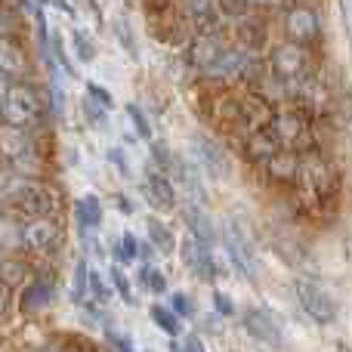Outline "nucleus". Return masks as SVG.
<instances>
[{"instance_id":"nucleus-26","label":"nucleus","mask_w":352,"mask_h":352,"mask_svg":"<svg viewBox=\"0 0 352 352\" xmlns=\"http://www.w3.org/2000/svg\"><path fill=\"white\" fill-rule=\"evenodd\" d=\"M111 285H115V294H118V297H121L127 306L136 303L133 291H130V281H127V275H124V269H115V266H111Z\"/></svg>"},{"instance_id":"nucleus-14","label":"nucleus","mask_w":352,"mask_h":352,"mask_svg":"<svg viewBox=\"0 0 352 352\" xmlns=\"http://www.w3.org/2000/svg\"><path fill=\"white\" fill-rule=\"evenodd\" d=\"M22 238L31 250H50L56 241V226L50 223V219H34V223L25 226Z\"/></svg>"},{"instance_id":"nucleus-27","label":"nucleus","mask_w":352,"mask_h":352,"mask_svg":"<svg viewBox=\"0 0 352 352\" xmlns=\"http://www.w3.org/2000/svg\"><path fill=\"white\" fill-rule=\"evenodd\" d=\"M87 291H90V266H87V263H78V269H74V291H72V297L74 300H84Z\"/></svg>"},{"instance_id":"nucleus-24","label":"nucleus","mask_w":352,"mask_h":352,"mask_svg":"<svg viewBox=\"0 0 352 352\" xmlns=\"http://www.w3.org/2000/svg\"><path fill=\"white\" fill-rule=\"evenodd\" d=\"M47 300H50V285L47 281H34V285L25 291V297H22V309L31 312V309H37V306H43Z\"/></svg>"},{"instance_id":"nucleus-12","label":"nucleus","mask_w":352,"mask_h":352,"mask_svg":"<svg viewBox=\"0 0 352 352\" xmlns=\"http://www.w3.org/2000/svg\"><path fill=\"white\" fill-rule=\"evenodd\" d=\"M28 68V56L19 47L12 37H0V74L12 78V74H22Z\"/></svg>"},{"instance_id":"nucleus-35","label":"nucleus","mask_w":352,"mask_h":352,"mask_svg":"<svg viewBox=\"0 0 352 352\" xmlns=\"http://www.w3.org/2000/svg\"><path fill=\"white\" fill-rule=\"evenodd\" d=\"M182 352H207V349H204V343H201V337L188 334L186 340H182Z\"/></svg>"},{"instance_id":"nucleus-39","label":"nucleus","mask_w":352,"mask_h":352,"mask_svg":"<svg viewBox=\"0 0 352 352\" xmlns=\"http://www.w3.org/2000/svg\"><path fill=\"white\" fill-rule=\"evenodd\" d=\"M0 306H3V303H0Z\"/></svg>"},{"instance_id":"nucleus-2","label":"nucleus","mask_w":352,"mask_h":352,"mask_svg":"<svg viewBox=\"0 0 352 352\" xmlns=\"http://www.w3.org/2000/svg\"><path fill=\"white\" fill-rule=\"evenodd\" d=\"M285 34L300 47H316L324 37V22L312 3H294L285 10Z\"/></svg>"},{"instance_id":"nucleus-17","label":"nucleus","mask_w":352,"mask_h":352,"mask_svg":"<svg viewBox=\"0 0 352 352\" xmlns=\"http://www.w3.org/2000/svg\"><path fill=\"white\" fill-rule=\"evenodd\" d=\"M186 223H188V235L198 238L204 248H213V244H217V232H213V223L207 219V213H201L192 207V210L186 213Z\"/></svg>"},{"instance_id":"nucleus-22","label":"nucleus","mask_w":352,"mask_h":352,"mask_svg":"<svg viewBox=\"0 0 352 352\" xmlns=\"http://www.w3.org/2000/svg\"><path fill=\"white\" fill-rule=\"evenodd\" d=\"M195 148L201 152V164L207 167V170H217V173H226V158H223V152H219L213 142H207V140H198L195 142Z\"/></svg>"},{"instance_id":"nucleus-38","label":"nucleus","mask_w":352,"mask_h":352,"mask_svg":"<svg viewBox=\"0 0 352 352\" xmlns=\"http://www.w3.org/2000/svg\"><path fill=\"white\" fill-rule=\"evenodd\" d=\"M43 3H50V0H37V6H43Z\"/></svg>"},{"instance_id":"nucleus-8","label":"nucleus","mask_w":352,"mask_h":352,"mask_svg":"<svg viewBox=\"0 0 352 352\" xmlns=\"http://www.w3.org/2000/svg\"><path fill=\"white\" fill-rule=\"evenodd\" d=\"M148 31H152L155 41H164V43H188V19L176 10L167 12H152L148 16Z\"/></svg>"},{"instance_id":"nucleus-19","label":"nucleus","mask_w":352,"mask_h":352,"mask_svg":"<svg viewBox=\"0 0 352 352\" xmlns=\"http://www.w3.org/2000/svg\"><path fill=\"white\" fill-rule=\"evenodd\" d=\"M140 244L142 241L133 235V232H124V235L111 244V256H115L121 266H124V263H136V260H140Z\"/></svg>"},{"instance_id":"nucleus-37","label":"nucleus","mask_w":352,"mask_h":352,"mask_svg":"<svg viewBox=\"0 0 352 352\" xmlns=\"http://www.w3.org/2000/svg\"><path fill=\"white\" fill-rule=\"evenodd\" d=\"M6 34H10V19L0 12V37H6Z\"/></svg>"},{"instance_id":"nucleus-13","label":"nucleus","mask_w":352,"mask_h":352,"mask_svg":"<svg viewBox=\"0 0 352 352\" xmlns=\"http://www.w3.org/2000/svg\"><path fill=\"white\" fill-rule=\"evenodd\" d=\"M74 223L80 226V232H93L102 223V201L96 195H84L74 201Z\"/></svg>"},{"instance_id":"nucleus-23","label":"nucleus","mask_w":352,"mask_h":352,"mask_svg":"<svg viewBox=\"0 0 352 352\" xmlns=\"http://www.w3.org/2000/svg\"><path fill=\"white\" fill-rule=\"evenodd\" d=\"M111 28H115L118 43L127 50L130 59H140V47H136V37H133V25H130L127 19H115V22H111Z\"/></svg>"},{"instance_id":"nucleus-7","label":"nucleus","mask_w":352,"mask_h":352,"mask_svg":"<svg viewBox=\"0 0 352 352\" xmlns=\"http://www.w3.org/2000/svg\"><path fill=\"white\" fill-rule=\"evenodd\" d=\"M269 127H272V133L278 136L281 146H300V142H306V133H309V121H306V115L297 109L275 111Z\"/></svg>"},{"instance_id":"nucleus-18","label":"nucleus","mask_w":352,"mask_h":352,"mask_svg":"<svg viewBox=\"0 0 352 352\" xmlns=\"http://www.w3.org/2000/svg\"><path fill=\"white\" fill-rule=\"evenodd\" d=\"M148 316H152V322L158 324V328L164 331L167 337H179V334H182V318L176 316V312L170 309V306H161V303H155L152 309H148Z\"/></svg>"},{"instance_id":"nucleus-32","label":"nucleus","mask_w":352,"mask_h":352,"mask_svg":"<svg viewBox=\"0 0 352 352\" xmlns=\"http://www.w3.org/2000/svg\"><path fill=\"white\" fill-rule=\"evenodd\" d=\"M109 161L118 167V170H121V176H133V170H130V164H127V155H124V148H111Z\"/></svg>"},{"instance_id":"nucleus-30","label":"nucleus","mask_w":352,"mask_h":352,"mask_svg":"<svg viewBox=\"0 0 352 352\" xmlns=\"http://www.w3.org/2000/svg\"><path fill=\"white\" fill-rule=\"evenodd\" d=\"M170 309H173L179 318H188V316H192V300H188L186 294H173V300H170Z\"/></svg>"},{"instance_id":"nucleus-40","label":"nucleus","mask_w":352,"mask_h":352,"mask_svg":"<svg viewBox=\"0 0 352 352\" xmlns=\"http://www.w3.org/2000/svg\"><path fill=\"white\" fill-rule=\"evenodd\" d=\"M349 3H352V0H349Z\"/></svg>"},{"instance_id":"nucleus-6","label":"nucleus","mask_w":352,"mask_h":352,"mask_svg":"<svg viewBox=\"0 0 352 352\" xmlns=\"http://www.w3.org/2000/svg\"><path fill=\"white\" fill-rule=\"evenodd\" d=\"M241 324L244 331H248L254 340L266 343L269 349H281V340H285V334H281V324L275 322L272 316H269L266 309H256V306H248L241 316Z\"/></svg>"},{"instance_id":"nucleus-36","label":"nucleus","mask_w":352,"mask_h":352,"mask_svg":"<svg viewBox=\"0 0 352 352\" xmlns=\"http://www.w3.org/2000/svg\"><path fill=\"white\" fill-rule=\"evenodd\" d=\"M10 78H6V74H0V105H3V99H6V93H10Z\"/></svg>"},{"instance_id":"nucleus-5","label":"nucleus","mask_w":352,"mask_h":352,"mask_svg":"<svg viewBox=\"0 0 352 352\" xmlns=\"http://www.w3.org/2000/svg\"><path fill=\"white\" fill-rule=\"evenodd\" d=\"M294 287H297L300 306H303V312L312 318V322H318V324H334L337 322L340 306H337V300L331 297L322 285H316V281H309V278H297Z\"/></svg>"},{"instance_id":"nucleus-21","label":"nucleus","mask_w":352,"mask_h":352,"mask_svg":"<svg viewBox=\"0 0 352 352\" xmlns=\"http://www.w3.org/2000/svg\"><path fill=\"white\" fill-rule=\"evenodd\" d=\"M72 47H74V56H78L80 62L96 59V41L90 37V31L87 28H74L72 31Z\"/></svg>"},{"instance_id":"nucleus-4","label":"nucleus","mask_w":352,"mask_h":352,"mask_svg":"<svg viewBox=\"0 0 352 352\" xmlns=\"http://www.w3.org/2000/svg\"><path fill=\"white\" fill-rule=\"evenodd\" d=\"M226 50L229 47H226L223 34L217 28H201L186 43V65L198 68V72H213Z\"/></svg>"},{"instance_id":"nucleus-34","label":"nucleus","mask_w":352,"mask_h":352,"mask_svg":"<svg viewBox=\"0 0 352 352\" xmlns=\"http://www.w3.org/2000/svg\"><path fill=\"white\" fill-rule=\"evenodd\" d=\"M250 10H272V6H287V0H244Z\"/></svg>"},{"instance_id":"nucleus-31","label":"nucleus","mask_w":352,"mask_h":352,"mask_svg":"<svg viewBox=\"0 0 352 352\" xmlns=\"http://www.w3.org/2000/svg\"><path fill=\"white\" fill-rule=\"evenodd\" d=\"M213 306H217V312L223 318H229V316H235V306H232V300L226 297L223 291H213Z\"/></svg>"},{"instance_id":"nucleus-16","label":"nucleus","mask_w":352,"mask_h":352,"mask_svg":"<svg viewBox=\"0 0 352 352\" xmlns=\"http://www.w3.org/2000/svg\"><path fill=\"white\" fill-rule=\"evenodd\" d=\"M146 229H148V241H152L155 250H161V254H173L179 244H176V235L170 226H164L158 217H148L146 219Z\"/></svg>"},{"instance_id":"nucleus-29","label":"nucleus","mask_w":352,"mask_h":352,"mask_svg":"<svg viewBox=\"0 0 352 352\" xmlns=\"http://www.w3.org/2000/svg\"><path fill=\"white\" fill-rule=\"evenodd\" d=\"M90 297H93V300H99V303H109V300H111L109 285H105V281L99 278L96 269H90Z\"/></svg>"},{"instance_id":"nucleus-15","label":"nucleus","mask_w":352,"mask_h":352,"mask_svg":"<svg viewBox=\"0 0 352 352\" xmlns=\"http://www.w3.org/2000/svg\"><path fill=\"white\" fill-rule=\"evenodd\" d=\"M0 148H3V155H10V158H22V155H28V148H31L28 133H25L22 127L3 124V127H0Z\"/></svg>"},{"instance_id":"nucleus-10","label":"nucleus","mask_w":352,"mask_h":352,"mask_svg":"<svg viewBox=\"0 0 352 352\" xmlns=\"http://www.w3.org/2000/svg\"><path fill=\"white\" fill-rule=\"evenodd\" d=\"M146 198L155 210H173L176 207V188L164 176V170H148L146 173Z\"/></svg>"},{"instance_id":"nucleus-9","label":"nucleus","mask_w":352,"mask_h":352,"mask_svg":"<svg viewBox=\"0 0 352 352\" xmlns=\"http://www.w3.org/2000/svg\"><path fill=\"white\" fill-rule=\"evenodd\" d=\"M179 256H182V263H186V266L192 269L201 281H213V278H217L210 248H204L198 238H192V235L182 238V241H179Z\"/></svg>"},{"instance_id":"nucleus-1","label":"nucleus","mask_w":352,"mask_h":352,"mask_svg":"<svg viewBox=\"0 0 352 352\" xmlns=\"http://www.w3.org/2000/svg\"><path fill=\"white\" fill-rule=\"evenodd\" d=\"M266 68H269V74H272L278 84L300 87L303 80L312 78V68H316L312 65V50L300 47V43H294V41H285V43H278V47L269 53Z\"/></svg>"},{"instance_id":"nucleus-3","label":"nucleus","mask_w":352,"mask_h":352,"mask_svg":"<svg viewBox=\"0 0 352 352\" xmlns=\"http://www.w3.org/2000/svg\"><path fill=\"white\" fill-rule=\"evenodd\" d=\"M41 96H37L31 87L25 84H12L10 93H6L3 105H0V118H3V124H12V127H31V124H37V118H41Z\"/></svg>"},{"instance_id":"nucleus-33","label":"nucleus","mask_w":352,"mask_h":352,"mask_svg":"<svg viewBox=\"0 0 352 352\" xmlns=\"http://www.w3.org/2000/svg\"><path fill=\"white\" fill-rule=\"evenodd\" d=\"M105 337H109V343H111V346H115L118 352H133V343H130L124 334H118V331H109Z\"/></svg>"},{"instance_id":"nucleus-25","label":"nucleus","mask_w":352,"mask_h":352,"mask_svg":"<svg viewBox=\"0 0 352 352\" xmlns=\"http://www.w3.org/2000/svg\"><path fill=\"white\" fill-rule=\"evenodd\" d=\"M127 118H130V124H133V130H136V136H140V140H152V124H148V118L142 115V109L136 102H130L127 109Z\"/></svg>"},{"instance_id":"nucleus-11","label":"nucleus","mask_w":352,"mask_h":352,"mask_svg":"<svg viewBox=\"0 0 352 352\" xmlns=\"http://www.w3.org/2000/svg\"><path fill=\"white\" fill-rule=\"evenodd\" d=\"M179 12L188 19V25L213 28V19L219 12V0H179Z\"/></svg>"},{"instance_id":"nucleus-20","label":"nucleus","mask_w":352,"mask_h":352,"mask_svg":"<svg viewBox=\"0 0 352 352\" xmlns=\"http://www.w3.org/2000/svg\"><path fill=\"white\" fill-rule=\"evenodd\" d=\"M136 281H140L142 291L155 294V297L167 291V278H164V272H161L158 266H152V263H142V266H140V275H136Z\"/></svg>"},{"instance_id":"nucleus-28","label":"nucleus","mask_w":352,"mask_h":352,"mask_svg":"<svg viewBox=\"0 0 352 352\" xmlns=\"http://www.w3.org/2000/svg\"><path fill=\"white\" fill-rule=\"evenodd\" d=\"M84 96H90L96 105H102L105 111H111V105H115V99H111V93L105 90V87H99L96 80H87V93Z\"/></svg>"}]
</instances>
